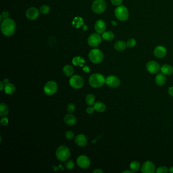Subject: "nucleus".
<instances>
[{"label":"nucleus","instance_id":"f257e3e1","mask_svg":"<svg viewBox=\"0 0 173 173\" xmlns=\"http://www.w3.org/2000/svg\"><path fill=\"white\" fill-rule=\"evenodd\" d=\"M1 31L3 34L7 37L12 36L16 30V24L13 19L7 18L4 19L1 26Z\"/></svg>","mask_w":173,"mask_h":173},{"label":"nucleus","instance_id":"f03ea898","mask_svg":"<svg viewBox=\"0 0 173 173\" xmlns=\"http://www.w3.org/2000/svg\"><path fill=\"white\" fill-rule=\"evenodd\" d=\"M105 83V77L100 73L93 74L89 78V83L92 88H101Z\"/></svg>","mask_w":173,"mask_h":173},{"label":"nucleus","instance_id":"7ed1b4c3","mask_svg":"<svg viewBox=\"0 0 173 173\" xmlns=\"http://www.w3.org/2000/svg\"><path fill=\"white\" fill-rule=\"evenodd\" d=\"M56 158L60 161H66L70 156V150L66 146H60L56 150Z\"/></svg>","mask_w":173,"mask_h":173},{"label":"nucleus","instance_id":"20e7f679","mask_svg":"<svg viewBox=\"0 0 173 173\" xmlns=\"http://www.w3.org/2000/svg\"><path fill=\"white\" fill-rule=\"evenodd\" d=\"M88 56L92 62L97 64L102 62L104 55L102 52L98 49H93L90 51Z\"/></svg>","mask_w":173,"mask_h":173},{"label":"nucleus","instance_id":"39448f33","mask_svg":"<svg viewBox=\"0 0 173 173\" xmlns=\"http://www.w3.org/2000/svg\"><path fill=\"white\" fill-rule=\"evenodd\" d=\"M115 15L118 20L120 21H125L128 19L129 13L126 7L123 5H120L115 9Z\"/></svg>","mask_w":173,"mask_h":173},{"label":"nucleus","instance_id":"423d86ee","mask_svg":"<svg viewBox=\"0 0 173 173\" xmlns=\"http://www.w3.org/2000/svg\"><path fill=\"white\" fill-rule=\"evenodd\" d=\"M107 7L104 0H95L92 5V10L96 14H100L105 11Z\"/></svg>","mask_w":173,"mask_h":173},{"label":"nucleus","instance_id":"0eeeda50","mask_svg":"<svg viewBox=\"0 0 173 173\" xmlns=\"http://www.w3.org/2000/svg\"><path fill=\"white\" fill-rule=\"evenodd\" d=\"M58 90V85L56 82L49 81L47 82L44 87V92L45 94L51 96L55 94Z\"/></svg>","mask_w":173,"mask_h":173},{"label":"nucleus","instance_id":"6e6552de","mask_svg":"<svg viewBox=\"0 0 173 173\" xmlns=\"http://www.w3.org/2000/svg\"><path fill=\"white\" fill-rule=\"evenodd\" d=\"M71 86L74 89H80L83 86V78L79 75H75L72 76L69 80Z\"/></svg>","mask_w":173,"mask_h":173},{"label":"nucleus","instance_id":"1a4fd4ad","mask_svg":"<svg viewBox=\"0 0 173 173\" xmlns=\"http://www.w3.org/2000/svg\"><path fill=\"white\" fill-rule=\"evenodd\" d=\"M88 43L90 46L98 47L102 42V37L98 33H93L88 38Z\"/></svg>","mask_w":173,"mask_h":173},{"label":"nucleus","instance_id":"9d476101","mask_svg":"<svg viewBox=\"0 0 173 173\" xmlns=\"http://www.w3.org/2000/svg\"><path fill=\"white\" fill-rule=\"evenodd\" d=\"M105 83L110 88H117L120 85V81L117 77L114 75H109L105 79Z\"/></svg>","mask_w":173,"mask_h":173},{"label":"nucleus","instance_id":"9b49d317","mask_svg":"<svg viewBox=\"0 0 173 173\" xmlns=\"http://www.w3.org/2000/svg\"><path fill=\"white\" fill-rule=\"evenodd\" d=\"M77 165L82 169H87L90 165V161L89 158L85 155H80L77 159Z\"/></svg>","mask_w":173,"mask_h":173},{"label":"nucleus","instance_id":"f8f14e48","mask_svg":"<svg viewBox=\"0 0 173 173\" xmlns=\"http://www.w3.org/2000/svg\"><path fill=\"white\" fill-rule=\"evenodd\" d=\"M146 69L148 72L154 74L158 73L160 68L157 62L155 61H150L146 64Z\"/></svg>","mask_w":173,"mask_h":173},{"label":"nucleus","instance_id":"ddd939ff","mask_svg":"<svg viewBox=\"0 0 173 173\" xmlns=\"http://www.w3.org/2000/svg\"><path fill=\"white\" fill-rule=\"evenodd\" d=\"M142 172L144 173H153L155 171V167L153 162L151 161H146L144 162L142 168H141Z\"/></svg>","mask_w":173,"mask_h":173},{"label":"nucleus","instance_id":"4468645a","mask_svg":"<svg viewBox=\"0 0 173 173\" xmlns=\"http://www.w3.org/2000/svg\"><path fill=\"white\" fill-rule=\"evenodd\" d=\"M39 15V11L35 7H31L26 11V16L30 20H35Z\"/></svg>","mask_w":173,"mask_h":173},{"label":"nucleus","instance_id":"2eb2a0df","mask_svg":"<svg viewBox=\"0 0 173 173\" xmlns=\"http://www.w3.org/2000/svg\"><path fill=\"white\" fill-rule=\"evenodd\" d=\"M94 28L96 33L98 34H102L105 32V30L106 29V24L105 22L100 19L96 21L95 25H94Z\"/></svg>","mask_w":173,"mask_h":173},{"label":"nucleus","instance_id":"dca6fc26","mask_svg":"<svg viewBox=\"0 0 173 173\" xmlns=\"http://www.w3.org/2000/svg\"><path fill=\"white\" fill-rule=\"evenodd\" d=\"M154 56L159 58H164L167 54L166 48L162 46H158L154 49Z\"/></svg>","mask_w":173,"mask_h":173},{"label":"nucleus","instance_id":"f3484780","mask_svg":"<svg viewBox=\"0 0 173 173\" xmlns=\"http://www.w3.org/2000/svg\"><path fill=\"white\" fill-rule=\"evenodd\" d=\"M75 143L77 145L80 147H84L87 145L88 139L85 136L82 134L77 136L75 138Z\"/></svg>","mask_w":173,"mask_h":173},{"label":"nucleus","instance_id":"a211bd4d","mask_svg":"<svg viewBox=\"0 0 173 173\" xmlns=\"http://www.w3.org/2000/svg\"><path fill=\"white\" fill-rule=\"evenodd\" d=\"M64 121L65 123L70 126H74L77 122V118L75 116L71 114H66L64 117Z\"/></svg>","mask_w":173,"mask_h":173},{"label":"nucleus","instance_id":"6ab92c4d","mask_svg":"<svg viewBox=\"0 0 173 173\" xmlns=\"http://www.w3.org/2000/svg\"><path fill=\"white\" fill-rule=\"evenodd\" d=\"M155 81L158 85H164L166 82V77L163 73H160L156 76Z\"/></svg>","mask_w":173,"mask_h":173},{"label":"nucleus","instance_id":"aec40b11","mask_svg":"<svg viewBox=\"0 0 173 173\" xmlns=\"http://www.w3.org/2000/svg\"><path fill=\"white\" fill-rule=\"evenodd\" d=\"M160 71L165 75H170L173 73V68L169 64H164L160 68Z\"/></svg>","mask_w":173,"mask_h":173},{"label":"nucleus","instance_id":"412c9836","mask_svg":"<svg viewBox=\"0 0 173 173\" xmlns=\"http://www.w3.org/2000/svg\"><path fill=\"white\" fill-rule=\"evenodd\" d=\"M84 25L83 19L79 16L75 17L72 22V26L74 28H78Z\"/></svg>","mask_w":173,"mask_h":173},{"label":"nucleus","instance_id":"4be33fe9","mask_svg":"<svg viewBox=\"0 0 173 173\" xmlns=\"http://www.w3.org/2000/svg\"><path fill=\"white\" fill-rule=\"evenodd\" d=\"M94 110L100 113H102L106 110V106L105 104L100 101H98L94 104Z\"/></svg>","mask_w":173,"mask_h":173},{"label":"nucleus","instance_id":"5701e85b","mask_svg":"<svg viewBox=\"0 0 173 173\" xmlns=\"http://www.w3.org/2000/svg\"><path fill=\"white\" fill-rule=\"evenodd\" d=\"M62 71H63V73L64 75L67 77H69V76H71L73 75L74 72V70L73 66L68 64V65L64 66Z\"/></svg>","mask_w":173,"mask_h":173},{"label":"nucleus","instance_id":"b1692460","mask_svg":"<svg viewBox=\"0 0 173 173\" xmlns=\"http://www.w3.org/2000/svg\"><path fill=\"white\" fill-rule=\"evenodd\" d=\"M126 47V43L123 41H117L114 44V48L119 52L124 50Z\"/></svg>","mask_w":173,"mask_h":173},{"label":"nucleus","instance_id":"393cba45","mask_svg":"<svg viewBox=\"0 0 173 173\" xmlns=\"http://www.w3.org/2000/svg\"><path fill=\"white\" fill-rule=\"evenodd\" d=\"M72 63L75 66H83L85 63V60L81 56H76L72 60Z\"/></svg>","mask_w":173,"mask_h":173},{"label":"nucleus","instance_id":"a878e982","mask_svg":"<svg viewBox=\"0 0 173 173\" xmlns=\"http://www.w3.org/2000/svg\"><path fill=\"white\" fill-rule=\"evenodd\" d=\"M15 86L13 84L9 83L5 84L4 87V91L6 94L12 95L15 92Z\"/></svg>","mask_w":173,"mask_h":173},{"label":"nucleus","instance_id":"bb28decb","mask_svg":"<svg viewBox=\"0 0 173 173\" xmlns=\"http://www.w3.org/2000/svg\"><path fill=\"white\" fill-rule=\"evenodd\" d=\"M102 38L106 41L112 40L114 38V35L111 31H106L102 33Z\"/></svg>","mask_w":173,"mask_h":173},{"label":"nucleus","instance_id":"cd10ccee","mask_svg":"<svg viewBox=\"0 0 173 173\" xmlns=\"http://www.w3.org/2000/svg\"><path fill=\"white\" fill-rule=\"evenodd\" d=\"M9 113V108L5 103H2L0 105V116L4 117Z\"/></svg>","mask_w":173,"mask_h":173},{"label":"nucleus","instance_id":"c85d7f7f","mask_svg":"<svg viewBox=\"0 0 173 173\" xmlns=\"http://www.w3.org/2000/svg\"><path fill=\"white\" fill-rule=\"evenodd\" d=\"M85 101L88 105H92L94 104L95 96L94 94H88L86 96Z\"/></svg>","mask_w":173,"mask_h":173},{"label":"nucleus","instance_id":"c756f323","mask_svg":"<svg viewBox=\"0 0 173 173\" xmlns=\"http://www.w3.org/2000/svg\"><path fill=\"white\" fill-rule=\"evenodd\" d=\"M140 165L139 164L138 162L136 161H134L133 162H131L130 164V168L132 171L134 172H137L140 169Z\"/></svg>","mask_w":173,"mask_h":173},{"label":"nucleus","instance_id":"7c9ffc66","mask_svg":"<svg viewBox=\"0 0 173 173\" xmlns=\"http://www.w3.org/2000/svg\"><path fill=\"white\" fill-rule=\"evenodd\" d=\"M40 12L43 14H47L50 11V8L48 6L46 5H43L40 8Z\"/></svg>","mask_w":173,"mask_h":173},{"label":"nucleus","instance_id":"2f4dec72","mask_svg":"<svg viewBox=\"0 0 173 173\" xmlns=\"http://www.w3.org/2000/svg\"><path fill=\"white\" fill-rule=\"evenodd\" d=\"M126 46L129 48H132L135 46L136 44V41L134 39H130L126 42Z\"/></svg>","mask_w":173,"mask_h":173},{"label":"nucleus","instance_id":"473e14b6","mask_svg":"<svg viewBox=\"0 0 173 173\" xmlns=\"http://www.w3.org/2000/svg\"><path fill=\"white\" fill-rule=\"evenodd\" d=\"M65 167L68 170H72L74 167V163L72 160H67L66 162Z\"/></svg>","mask_w":173,"mask_h":173},{"label":"nucleus","instance_id":"72a5a7b5","mask_svg":"<svg viewBox=\"0 0 173 173\" xmlns=\"http://www.w3.org/2000/svg\"><path fill=\"white\" fill-rule=\"evenodd\" d=\"M65 137L68 140H72L74 138V134L72 131L68 130L65 133Z\"/></svg>","mask_w":173,"mask_h":173},{"label":"nucleus","instance_id":"f704fd0d","mask_svg":"<svg viewBox=\"0 0 173 173\" xmlns=\"http://www.w3.org/2000/svg\"><path fill=\"white\" fill-rule=\"evenodd\" d=\"M67 111L69 113H72L74 111H75V106L74 104L72 103H71L69 104L68 106H67Z\"/></svg>","mask_w":173,"mask_h":173},{"label":"nucleus","instance_id":"c9c22d12","mask_svg":"<svg viewBox=\"0 0 173 173\" xmlns=\"http://www.w3.org/2000/svg\"><path fill=\"white\" fill-rule=\"evenodd\" d=\"M168 169L167 167H160L158 168L156 170V173H167L168 172Z\"/></svg>","mask_w":173,"mask_h":173},{"label":"nucleus","instance_id":"e433bc0d","mask_svg":"<svg viewBox=\"0 0 173 173\" xmlns=\"http://www.w3.org/2000/svg\"><path fill=\"white\" fill-rule=\"evenodd\" d=\"M111 3L114 5L116 6H119L121 5L122 2L123 0H111Z\"/></svg>","mask_w":173,"mask_h":173},{"label":"nucleus","instance_id":"4c0bfd02","mask_svg":"<svg viewBox=\"0 0 173 173\" xmlns=\"http://www.w3.org/2000/svg\"><path fill=\"white\" fill-rule=\"evenodd\" d=\"M9 16H10V14L8 11H4L1 15V20H2V18H4V19L8 18Z\"/></svg>","mask_w":173,"mask_h":173},{"label":"nucleus","instance_id":"58836bf2","mask_svg":"<svg viewBox=\"0 0 173 173\" xmlns=\"http://www.w3.org/2000/svg\"><path fill=\"white\" fill-rule=\"evenodd\" d=\"M8 119L7 117H3L1 119V123L2 125L3 126H6L8 123Z\"/></svg>","mask_w":173,"mask_h":173},{"label":"nucleus","instance_id":"ea45409f","mask_svg":"<svg viewBox=\"0 0 173 173\" xmlns=\"http://www.w3.org/2000/svg\"><path fill=\"white\" fill-rule=\"evenodd\" d=\"M94 110H94V107H88L86 109V112L89 114H92L94 113Z\"/></svg>","mask_w":173,"mask_h":173},{"label":"nucleus","instance_id":"a19ab883","mask_svg":"<svg viewBox=\"0 0 173 173\" xmlns=\"http://www.w3.org/2000/svg\"><path fill=\"white\" fill-rule=\"evenodd\" d=\"M83 70L85 73H88L90 71V69L89 66H84Z\"/></svg>","mask_w":173,"mask_h":173},{"label":"nucleus","instance_id":"79ce46f5","mask_svg":"<svg viewBox=\"0 0 173 173\" xmlns=\"http://www.w3.org/2000/svg\"><path fill=\"white\" fill-rule=\"evenodd\" d=\"M168 93L171 96L173 97V87H170L168 90Z\"/></svg>","mask_w":173,"mask_h":173},{"label":"nucleus","instance_id":"37998d69","mask_svg":"<svg viewBox=\"0 0 173 173\" xmlns=\"http://www.w3.org/2000/svg\"><path fill=\"white\" fill-rule=\"evenodd\" d=\"M93 173H103V171H102L100 169H95L94 171H93Z\"/></svg>","mask_w":173,"mask_h":173},{"label":"nucleus","instance_id":"c03bdc74","mask_svg":"<svg viewBox=\"0 0 173 173\" xmlns=\"http://www.w3.org/2000/svg\"><path fill=\"white\" fill-rule=\"evenodd\" d=\"M4 83L2 81L0 82V90L2 91L3 89H4Z\"/></svg>","mask_w":173,"mask_h":173},{"label":"nucleus","instance_id":"a18cd8bd","mask_svg":"<svg viewBox=\"0 0 173 173\" xmlns=\"http://www.w3.org/2000/svg\"><path fill=\"white\" fill-rule=\"evenodd\" d=\"M2 82L5 84H7L9 83V79H7V78L4 79H3Z\"/></svg>","mask_w":173,"mask_h":173},{"label":"nucleus","instance_id":"49530a36","mask_svg":"<svg viewBox=\"0 0 173 173\" xmlns=\"http://www.w3.org/2000/svg\"><path fill=\"white\" fill-rule=\"evenodd\" d=\"M82 27H83V29L84 31H87L88 30V28L87 26L83 25V26H82Z\"/></svg>","mask_w":173,"mask_h":173},{"label":"nucleus","instance_id":"de8ad7c7","mask_svg":"<svg viewBox=\"0 0 173 173\" xmlns=\"http://www.w3.org/2000/svg\"><path fill=\"white\" fill-rule=\"evenodd\" d=\"M134 173V172L133 171H124V172H123V173Z\"/></svg>","mask_w":173,"mask_h":173},{"label":"nucleus","instance_id":"09e8293b","mask_svg":"<svg viewBox=\"0 0 173 173\" xmlns=\"http://www.w3.org/2000/svg\"><path fill=\"white\" fill-rule=\"evenodd\" d=\"M111 23L113 24V26H117V23H116V22H114V21H112V22H111Z\"/></svg>","mask_w":173,"mask_h":173},{"label":"nucleus","instance_id":"8fccbe9b","mask_svg":"<svg viewBox=\"0 0 173 173\" xmlns=\"http://www.w3.org/2000/svg\"><path fill=\"white\" fill-rule=\"evenodd\" d=\"M169 172L171 173H173V167H171L170 169H169Z\"/></svg>","mask_w":173,"mask_h":173}]
</instances>
